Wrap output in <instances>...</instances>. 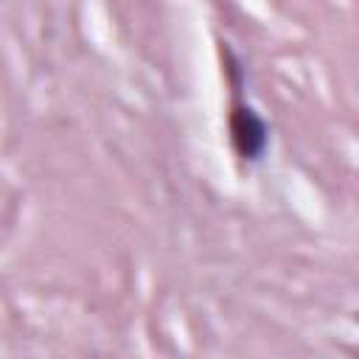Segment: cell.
<instances>
[{"label": "cell", "mask_w": 359, "mask_h": 359, "mask_svg": "<svg viewBox=\"0 0 359 359\" xmlns=\"http://www.w3.org/2000/svg\"><path fill=\"white\" fill-rule=\"evenodd\" d=\"M230 135L233 146L244 160H258L266 149V126L250 107H236L230 115Z\"/></svg>", "instance_id": "obj_1"}]
</instances>
